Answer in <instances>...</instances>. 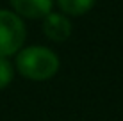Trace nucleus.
<instances>
[{"label": "nucleus", "mask_w": 123, "mask_h": 121, "mask_svg": "<svg viewBox=\"0 0 123 121\" xmlns=\"http://www.w3.org/2000/svg\"><path fill=\"white\" fill-rule=\"evenodd\" d=\"M64 14L82 16L95 6V0H55Z\"/></svg>", "instance_id": "39448f33"}, {"label": "nucleus", "mask_w": 123, "mask_h": 121, "mask_svg": "<svg viewBox=\"0 0 123 121\" xmlns=\"http://www.w3.org/2000/svg\"><path fill=\"white\" fill-rule=\"evenodd\" d=\"M16 68L23 77L31 80H48L59 69V59L50 48L29 46L18 52Z\"/></svg>", "instance_id": "f257e3e1"}, {"label": "nucleus", "mask_w": 123, "mask_h": 121, "mask_svg": "<svg viewBox=\"0 0 123 121\" xmlns=\"http://www.w3.org/2000/svg\"><path fill=\"white\" fill-rule=\"evenodd\" d=\"M43 32L52 41H66L71 34V22L64 14L48 12L43 18Z\"/></svg>", "instance_id": "7ed1b4c3"}, {"label": "nucleus", "mask_w": 123, "mask_h": 121, "mask_svg": "<svg viewBox=\"0 0 123 121\" xmlns=\"http://www.w3.org/2000/svg\"><path fill=\"white\" fill-rule=\"evenodd\" d=\"M25 41V25L16 12L0 9V57L16 53Z\"/></svg>", "instance_id": "f03ea898"}, {"label": "nucleus", "mask_w": 123, "mask_h": 121, "mask_svg": "<svg viewBox=\"0 0 123 121\" xmlns=\"http://www.w3.org/2000/svg\"><path fill=\"white\" fill-rule=\"evenodd\" d=\"M12 75H14V69H12L11 62L6 57H0V89H4L11 84Z\"/></svg>", "instance_id": "423d86ee"}, {"label": "nucleus", "mask_w": 123, "mask_h": 121, "mask_svg": "<svg viewBox=\"0 0 123 121\" xmlns=\"http://www.w3.org/2000/svg\"><path fill=\"white\" fill-rule=\"evenodd\" d=\"M55 0H11L12 9L16 14L25 18H45L48 12H52Z\"/></svg>", "instance_id": "20e7f679"}]
</instances>
